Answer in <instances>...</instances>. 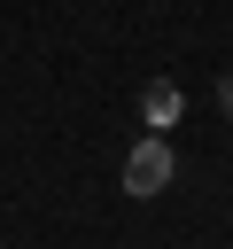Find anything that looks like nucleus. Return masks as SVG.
Returning a JSON list of instances; mask_svg holds the SVG:
<instances>
[{"mask_svg": "<svg viewBox=\"0 0 233 249\" xmlns=\"http://www.w3.org/2000/svg\"><path fill=\"white\" fill-rule=\"evenodd\" d=\"M171 171H179L171 140H163V132H140V140H132V156H124V195H140V202H148V195H163V187H171Z\"/></svg>", "mask_w": 233, "mask_h": 249, "instance_id": "nucleus-1", "label": "nucleus"}, {"mask_svg": "<svg viewBox=\"0 0 233 249\" xmlns=\"http://www.w3.org/2000/svg\"><path fill=\"white\" fill-rule=\"evenodd\" d=\"M148 124H155V132L179 124V86H148Z\"/></svg>", "mask_w": 233, "mask_h": 249, "instance_id": "nucleus-2", "label": "nucleus"}, {"mask_svg": "<svg viewBox=\"0 0 233 249\" xmlns=\"http://www.w3.org/2000/svg\"><path fill=\"white\" fill-rule=\"evenodd\" d=\"M217 109H225V124H233V70L217 78Z\"/></svg>", "mask_w": 233, "mask_h": 249, "instance_id": "nucleus-3", "label": "nucleus"}]
</instances>
